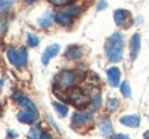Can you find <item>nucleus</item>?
I'll return each instance as SVG.
<instances>
[{"label": "nucleus", "mask_w": 149, "mask_h": 139, "mask_svg": "<svg viewBox=\"0 0 149 139\" xmlns=\"http://www.w3.org/2000/svg\"><path fill=\"white\" fill-rule=\"evenodd\" d=\"M123 35L120 32H114L104 43V55H106L107 61L111 62H120L123 58Z\"/></svg>", "instance_id": "obj_1"}, {"label": "nucleus", "mask_w": 149, "mask_h": 139, "mask_svg": "<svg viewBox=\"0 0 149 139\" xmlns=\"http://www.w3.org/2000/svg\"><path fill=\"white\" fill-rule=\"evenodd\" d=\"M56 21V15L53 13V11H45V13L42 15V16L39 18V21H37V23H39V26L40 27H43V29H47V27H50L52 26L53 23H55Z\"/></svg>", "instance_id": "obj_15"}, {"label": "nucleus", "mask_w": 149, "mask_h": 139, "mask_svg": "<svg viewBox=\"0 0 149 139\" xmlns=\"http://www.w3.org/2000/svg\"><path fill=\"white\" fill-rule=\"evenodd\" d=\"M82 55H84V53H82V48L77 46V45H71L68 50H66V58L71 59V61H77V59H80Z\"/></svg>", "instance_id": "obj_16"}, {"label": "nucleus", "mask_w": 149, "mask_h": 139, "mask_svg": "<svg viewBox=\"0 0 149 139\" xmlns=\"http://www.w3.org/2000/svg\"><path fill=\"white\" fill-rule=\"evenodd\" d=\"M98 128H100V133L106 138H111L114 134V129H112V122H111L109 117L103 115L100 120H98Z\"/></svg>", "instance_id": "obj_9"}, {"label": "nucleus", "mask_w": 149, "mask_h": 139, "mask_svg": "<svg viewBox=\"0 0 149 139\" xmlns=\"http://www.w3.org/2000/svg\"><path fill=\"white\" fill-rule=\"evenodd\" d=\"M7 30H8V18L0 16V35H3Z\"/></svg>", "instance_id": "obj_23"}, {"label": "nucleus", "mask_w": 149, "mask_h": 139, "mask_svg": "<svg viewBox=\"0 0 149 139\" xmlns=\"http://www.w3.org/2000/svg\"><path fill=\"white\" fill-rule=\"evenodd\" d=\"M39 42H40L39 35H36V34H32V32H27V45L29 46H37Z\"/></svg>", "instance_id": "obj_22"}, {"label": "nucleus", "mask_w": 149, "mask_h": 139, "mask_svg": "<svg viewBox=\"0 0 149 139\" xmlns=\"http://www.w3.org/2000/svg\"><path fill=\"white\" fill-rule=\"evenodd\" d=\"M52 3L55 5V7H69V5H72L68 0H52Z\"/></svg>", "instance_id": "obj_24"}, {"label": "nucleus", "mask_w": 149, "mask_h": 139, "mask_svg": "<svg viewBox=\"0 0 149 139\" xmlns=\"http://www.w3.org/2000/svg\"><path fill=\"white\" fill-rule=\"evenodd\" d=\"M96 8L98 10H104V8H107V3L106 2H100V3L96 5Z\"/></svg>", "instance_id": "obj_26"}, {"label": "nucleus", "mask_w": 149, "mask_h": 139, "mask_svg": "<svg viewBox=\"0 0 149 139\" xmlns=\"http://www.w3.org/2000/svg\"><path fill=\"white\" fill-rule=\"evenodd\" d=\"M106 77H107V85L112 88L116 86H120V83H122V71H120L117 66H112V67H109L106 71Z\"/></svg>", "instance_id": "obj_7"}, {"label": "nucleus", "mask_w": 149, "mask_h": 139, "mask_svg": "<svg viewBox=\"0 0 149 139\" xmlns=\"http://www.w3.org/2000/svg\"><path fill=\"white\" fill-rule=\"evenodd\" d=\"M40 139H55V138H53V136L50 134V133H43L42 138H40Z\"/></svg>", "instance_id": "obj_27"}, {"label": "nucleus", "mask_w": 149, "mask_h": 139, "mask_svg": "<svg viewBox=\"0 0 149 139\" xmlns=\"http://www.w3.org/2000/svg\"><path fill=\"white\" fill-rule=\"evenodd\" d=\"M11 7H13V2L11 0H0V15L7 13Z\"/></svg>", "instance_id": "obj_21"}, {"label": "nucleus", "mask_w": 149, "mask_h": 139, "mask_svg": "<svg viewBox=\"0 0 149 139\" xmlns=\"http://www.w3.org/2000/svg\"><path fill=\"white\" fill-rule=\"evenodd\" d=\"M93 122V112H88V110H75L74 115H72V126H87Z\"/></svg>", "instance_id": "obj_6"}, {"label": "nucleus", "mask_w": 149, "mask_h": 139, "mask_svg": "<svg viewBox=\"0 0 149 139\" xmlns=\"http://www.w3.org/2000/svg\"><path fill=\"white\" fill-rule=\"evenodd\" d=\"M130 18H132V13L128 10H125V8H119V10L114 11V23L119 27H125L128 24Z\"/></svg>", "instance_id": "obj_8"}, {"label": "nucleus", "mask_w": 149, "mask_h": 139, "mask_svg": "<svg viewBox=\"0 0 149 139\" xmlns=\"http://www.w3.org/2000/svg\"><path fill=\"white\" fill-rule=\"evenodd\" d=\"M106 109L109 110V112L117 110V109H119V101H117L116 98H109V99L106 101Z\"/></svg>", "instance_id": "obj_20"}, {"label": "nucleus", "mask_w": 149, "mask_h": 139, "mask_svg": "<svg viewBox=\"0 0 149 139\" xmlns=\"http://www.w3.org/2000/svg\"><path fill=\"white\" fill-rule=\"evenodd\" d=\"M139 48H141V35L139 34H133L132 39H130V59L135 61L138 58Z\"/></svg>", "instance_id": "obj_10"}, {"label": "nucleus", "mask_w": 149, "mask_h": 139, "mask_svg": "<svg viewBox=\"0 0 149 139\" xmlns=\"http://www.w3.org/2000/svg\"><path fill=\"white\" fill-rule=\"evenodd\" d=\"M59 53V45L58 43H53V45H48L45 48V51H43V55H42V64L43 66H47L50 62V59L52 58H55L56 55Z\"/></svg>", "instance_id": "obj_12"}, {"label": "nucleus", "mask_w": 149, "mask_h": 139, "mask_svg": "<svg viewBox=\"0 0 149 139\" xmlns=\"http://www.w3.org/2000/svg\"><path fill=\"white\" fill-rule=\"evenodd\" d=\"M52 104H53V107H55L56 112H58L61 117H66L69 113V109H68L66 104H61V102H58V101H55V102H52Z\"/></svg>", "instance_id": "obj_17"}, {"label": "nucleus", "mask_w": 149, "mask_h": 139, "mask_svg": "<svg viewBox=\"0 0 149 139\" xmlns=\"http://www.w3.org/2000/svg\"><path fill=\"white\" fill-rule=\"evenodd\" d=\"M82 78H84V74H80L79 71L64 69L55 77V90H72Z\"/></svg>", "instance_id": "obj_2"}, {"label": "nucleus", "mask_w": 149, "mask_h": 139, "mask_svg": "<svg viewBox=\"0 0 149 139\" xmlns=\"http://www.w3.org/2000/svg\"><path fill=\"white\" fill-rule=\"evenodd\" d=\"M2 85H3V82H2V78H0V86H2Z\"/></svg>", "instance_id": "obj_30"}, {"label": "nucleus", "mask_w": 149, "mask_h": 139, "mask_svg": "<svg viewBox=\"0 0 149 139\" xmlns=\"http://www.w3.org/2000/svg\"><path fill=\"white\" fill-rule=\"evenodd\" d=\"M144 139H149V133H146V134H144Z\"/></svg>", "instance_id": "obj_29"}, {"label": "nucleus", "mask_w": 149, "mask_h": 139, "mask_svg": "<svg viewBox=\"0 0 149 139\" xmlns=\"http://www.w3.org/2000/svg\"><path fill=\"white\" fill-rule=\"evenodd\" d=\"M18 104L21 106V110L18 112L16 117H18V120H19L21 123L31 125V123H34L37 118H39V110H37L36 104H34L32 101L29 99V98L23 96Z\"/></svg>", "instance_id": "obj_3"}, {"label": "nucleus", "mask_w": 149, "mask_h": 139, "mask_svg": "<svg viewBox=\"0 0 149 139\" xmlns=\"http://www.w3.org/2000/svg\"><path fill=\"white\" fill-rule=\"evenodd\" d=\"M8 136H10V138H16V133H15V131H8Z\"/></svg>", "instance_id": "obj_28"}, {"label": "nucleus", "mask_w": 149, "mask_h": 139, "mask_svg": "<svg viewBox=\"0 0 149 139\" xmlns=\"http://www.w3.org/2000/svg\"><path fill=\"white\" fill-rule=\"evenodd\" d=\"M120 93H122L123 98H130V96H132V88H130L128 82H122V83H120Z\"/></svg>", "instance_id": "obj_19"}, {"label": "nucleus", "mask_w": 149, "mask_h": 139, "mask_svg": "<svg viewBox=\"0 0 149 139\" xmlns=\"http://www.w3.org/2000/svg\"><path fill=\"white\" fill-rule=\"evenodd\" d=\"M68 102L74 104L79 110H84V107L90 106V94L82 88H72L68 94Z\"/></svg>", "instance_id": "obj_4"}, {"label": "nucleus", "mask_w": 149, "mask_h": 139, "mask_svg": "<svg viewBox=\"0 0 149 139\" xmlns=\"http://www.w3.org/2000/svg\"><path fill=\"white\" fill-rule=\"evenodd\" d=\"M56 23L61 24L63 27H71L72 23H74V16L68 10H61L56 13Z\"/></svg>", "instance_id": "obj_11"}, {"label": "nucleus", "mask_w": 149, "mask_h": 139, "mask_svg": "<svg viewBox=\"0 0 149 139\" xmlns=\"http://www.w3.org/2000/svg\"><path fill=\"white\" fill-rule=\"evenodd\" d=\"M7 58L10 61L11 66H15L16 69H23L27 62V50L24 48H7Z\"/></svg>", "instance_id": "obj_5"}, {"label": "nucleus", "mask_w": 149, "mask_h": 139, "mask_svg": "<svg viewBox=\"0 0 149 139\" xmlns=\"http://www.w3.org/2000/svg\"><path fill=\"white\" fill-rule=\"evenodd\" d=\"M109 139H130L128 134H122V133H117V134H112Z\"/></svg>", "instance_id": "obj_25"}, {"label": "nucleus", "mask_w": 149, "mask_h": 139, "mask_svg": "<svg viewBox=\"0 0 149 139\" xmlns=\"http://www.w3.org/2000/svg\"><path fill=\"white\" fill-rule=\"evenodd\" d=\"M42 129H40V126L37 125V126H32L31 128V131H29V134H27V139H40L42 138Z\"/></svg>", "instance_id": "obj_18"}, {"label": "nucleus", "mask_w": 149, "mask_h": 139, "mask_svg": "<svg viewBox=\"0 0 149 139\" xmlns=\"http://www.w3.org/2000/svg\"><path fill=\"white\" fill-rule=\"evenodd\" d=\"M0 115H2V109H0Z\"/></svg>", "instance_id": "obj_31"}, {"label": "nucleus", "mask_w": 149, "mask_h": 139, "mask_svg": "<svg viewBox=\"0 0 149 139\" xmlns=\"http://www.w3.org/2000/svg\"><path fill=\"white\" fill-rule=\"evenodd\" d=\"M103 106V99H101V93L98 88H95L90 94V112H96L100 107Z\"/></svg>", "instance_id": "obj_13"}, {"label": "nucleus", "mask_w": 149, "mask_h": 139, "mask_svg": "<svg viewBox=\"0 0 149 139\" xmlns=\"http://www.w3.org/2000/svg\"><path fill=\"white\" fill-rule=\"evenodd\" d=\"M120 123L125 125V126H128V128H138L139 123H141V118H139V115H136V113L123 115V117H120Z\"/></svg>", "instance_id": "obj_14"}]
</instances>
